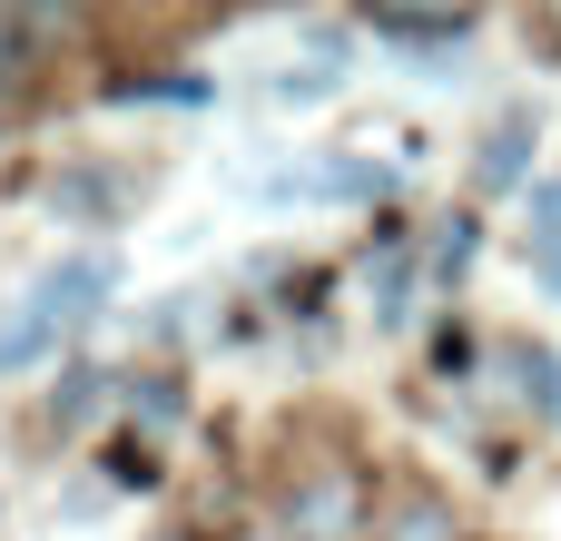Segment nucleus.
Here are the masks:
<instances>
[{"instance_id":"obj_2","label":"nucleus","mask_w":561,"mask_h":541,"mask_svg":"<svg viewBox=\"0 0 561 541\" xmlns=\"http://www.w3.org/2000/svg\"><path fill=\"white\" fill-rule=\"evenodd\" d=\"M108 286H118V266H108V256H69V266H49V276H39V296H30V306H39L49 325H79V306H99Z\"/></svg>"},{"instance_id":"obj_5","label":"nucleus","mask_w":561,"mask_h":541,"mask_svg":"<svg viewBox=\"0 0 561 541\" xmlns=\"http://www.w3.org/2000/svg\"><path fill=\"white\" fill-rule=\"evenodd\" d=\"M49 345H59V325H49L39 306H20V315L0 325V375H20V365H39Z\"/></svg>"},{"instance_id":"obj_1","label":"nucleus","mask_w":561,"mask_h":541,"mask_svg":"<svg viewBox=\"0 0 561 541\" xmlns=\"http://www.w3.org/2000/svg\"><path fill=\"white\" fill-rule=\"evenodd\" d=\"M355 522H365L355 473H306L296 483V513H286V541H355Z\"/></svg>"},{"instance_id":"obj_6","label":"nucleus","mask_w":561,"mask_h":541,"mask_svg":"<svg viewBox=\"0 0 561 541\" xmlns=\"http://www.w3.org/2000/svg\"><path fill=\"white\" fill-rule=\"evenodd\" d=\"M533 266H542V286H561V187L533 197Z\"/></svg>"},{"instance_id":"obj_9","label":"nucleus","mask_w":561,"mask_h":541,"mask_svg":"<svg viewBox=\"0 0 561 541\" xmlns=\"http://www.w3.org/2000/svg\"><path fill=\"white\" fill-rule=\"evenodd\" d=\"M394 39H463V20H414V10H385Z\"/></svg>"},{"instance_id":"obj_10","label":"nucleus","mask_w":561,"mask_h":541,"mask_svg":"<svg viewBox=\"0 0 561 541\" xmlns=\"http://www.w3.org/2000/svg\"><path fill=\"white\" fill-rule=\"evenodd\" d=\"M20 69H30V39H20V20H10V10H0V89H10V79H20Z\"/></svg>"},{"instance_id":"obj_11","label":"nucleus","mask_w":561,"mask_h":541,"mask_svg":"<svg viewBox=\"0 0 561 541\" xmlns=\"http://www.w3.org/2000/svg\"><path fill=\"white\" fill-rule=\"evenodd\" d=\"M256 541H286V532H256Z\"/></svg>"},{"instance_id":"obj_3","label":"nucleus","mask_w":561,"mask_h":541,"mask_svg":"<svg viewBox=\"0 0 561 541\" xmlns=\"http://www.w3.org/2000/svg\"><path fill=\"white\" fill-rule=\"evenodd\" d=\"M385 541H463V532H454V503L444 493H404L385 513Z\"/></svg>"},{"instance_id":"obj_4","label":"nucleus","mask_w":561,"mask_h":541,"mask_svg":"<svg viewBox=\"0 0 561 541\" xmlns=\"http://www.w3.org/2000/svg\"><path fill=\"white\" fill-rule=\"evenodd\" d=\"M523 158H533V108H513V118H503V138H483V168H473V177H483V187H513V177H523Z\"/></svg>"},{"instance_id":"obj_7","label":"nucleus","mask_w":561,"mask_h":541,"mask_svg":"<svg viewBox=\"0 0 561 541\" xmlns=\"http://www.w3.org/2000/svg\"><path fill=\"white\" fill-rule=\"evenodd\" d=\"M503 365L523 375V394H533L542 414H552V404H561V365H552V355H542V345H503Z\"/></svg>"},{"instance_id":"obj_8","label":"nucleus","mask_w":561,"mask_h":541,"mask_svg":"<svg viewBox=\"0 0 561 541\" xmlns=\"http://www.w3.org/2000/svg\"><path fill=\"white\" fill-rule=\"evenodd\" d=\"M404 276H414V256L385 246V256H375V306H385V325H404Z\"/></svg>"}]
</instances>
